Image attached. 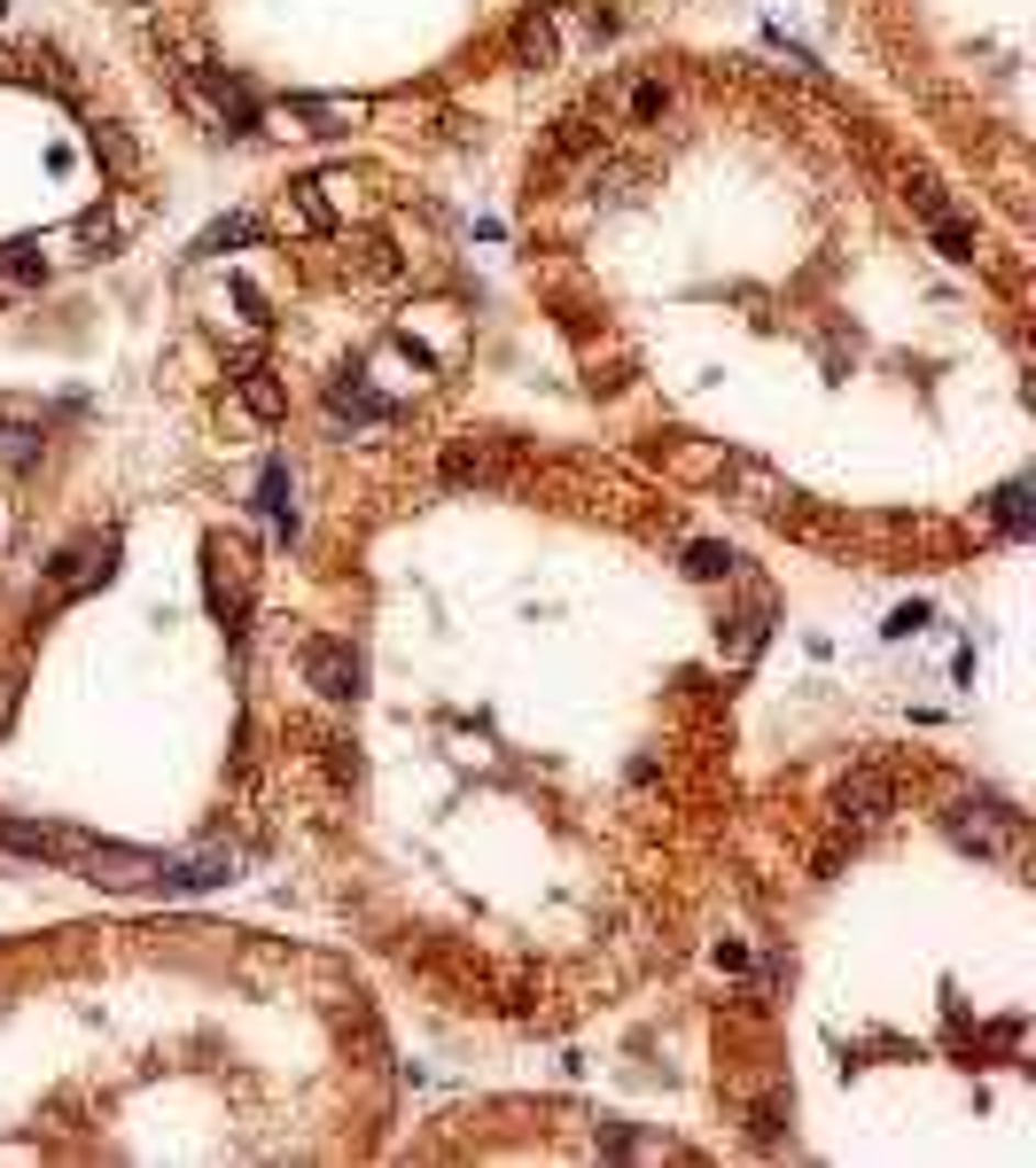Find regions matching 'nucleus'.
Wrapping results in <instances>:
<instances>
[{
	"mask_svg": "<svg viewBox=\"0 0 1036 1168\" xmlns=\"http://www.w3.org/2000/svg\"><path fill=\"white\" fill-rule=\"evenodd\" d=\"M780 592L686 647L554 608L428 632L405 663L335 615L257 623L266 826L352 958L491 1036H569L694 974L748 811V678Z\"/></svg>",
	"mask_w": 1036,
	"mask_h": 1168,
	"instance_id": "1",
	"label": "nucleus"
},
{
	"mask_svg": "<svg viewBox=\"0 0 1036 1168\" xmlns=\"http://www.w3.org/2000/svg\"><path fill=\"white\" fill-rule=\"evenodd\" d=\"M1028 811L927 741L756 764L710 990L733 1153L1028 1160Z\"/></svg>",
	"mask_w": 1036,
	"mask_h": 1168,
	"instance_id": "2",
	"label": "nucleus"
},
{
	"mask_svg": "<svg viewBox=\"0 0 1036 1168\" xmlns=\"http://www.w3.org/2000/svg\"><path fill=\"white\" fill-rule=\"evenodd\" d=\"M398 1044L352 950L226 920L0 943V1160H375Z\"/></svg>",
	"mask_w": 1036,
	"mask_h": 1168,
	"instance_id": "3",
	"label": "nucleus"
}]
</instances>
